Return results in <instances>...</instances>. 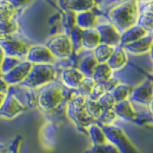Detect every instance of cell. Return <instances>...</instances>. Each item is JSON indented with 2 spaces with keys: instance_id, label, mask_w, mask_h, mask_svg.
I'll return each instance as SVG.
<instances>
[{
  "instance_id": "cell-1",
  "label": "cell",
  "mask_w": 153,
  "mask_h": 153,
  "mask_svg": "<svg viewBox=\"0 0 153 153\" xmlns=\"http://www.w3.org/2000/svg\"><path fill=\"white\" fill-rule=\"evenodd\" d=\"M71 90L65 88L60 81H53L43 87L37 89L36 95V102L38 107L45 112H53L60 105L68 100L71 95L67 92ZM72 94V93H71Z\"/></svg>"
},
{
  "instance_id": "cell-2",
  "label": "cell",
  "mask_w": 153,
  "mask_h": 153,
  "mask_svg": "<svg viewBox=\"0 0 153 153\" xmlns=\"http://www.w3.org/2000/svg\"><path fill=\"white\" fill-rule=\"evenodd\" d=\"M87 98L82 97L73 91L66 102V115L71 123L80 132L86 134V130L94 123H97L87 111Z\"/></svg>"
},
{
  "instance_id": "cell-3",
  "label": "cell",
  "mask_w": 153,
  "mask_h": 153,
  "mask_svg": "<svg viewBox=\"0 0 153 153\" xmlns=\"http://www.w3.org/2000/svg\"><path fill=\"white\" fill-rule=\"evenodd\" d=\"M57 71L55 65L33 64L32 70L23 82L18 85L24 88L37 90L56 80Z\"/></svg>"
},
{
  "instance_id": "cell-4",
  "label": "cell",
  "mask_w": 153,
  "mask_h": 153,
  "mask_svg": "<svg viewBox=\"0 0 153 153\" xmlns=\"http://www.w3.org/2000/svg\"><path fill=\"white\" fill-rule=\"evenodd\" d=\"M108 141L114 143L121 153H142L129 139L123 129L118 124L111 126H102Z\"/></svg>"
},
{
  "instance_id": "cell-5",
  "label": "cell",
  "mask_w": 153,
  "mask_h": 153,
  "mask_svg": "<svg viewBox=\"0 0 153 153\" xmlns=\"http://www.w3.org/2000/svg\"><path fill=\"white\" fill-rule=\"evenodd\" d=\"M46 46L49 48L57 60L69 59L74 53V46L71 36L66 33H60L51 38L46 43Z\"/></svg>"
},
{
  "instance_id": "cell-6",
  "label": "cell",
  "mask_w": 153,
  "mask_h": 153,
  "mask_svg": "<svg viewBox=\"0 0 153 153\" xmlns=\"http://www.w3.org/2000/svg\"><path fill=\"white\" fill-rule=\"evenodd\" d=\"M0 46L4 52L5 56H14L18 59H25L29 46L21 38L13 36H0Z\"/></svg>"
},
{
  "instance_id": "cell-7",
  "label": "cell",
  "mask_w": 153,
  "mask_h": 153,
  "mask_svg": "<svg viewBox=\"0 0 153 153\" xmlns=\"http://www.w3.org/2000/svg\"><path fill=\"white\" fill-rule=\"evenodd\" d=\"M113 110L121 121H126L137 126H145V116L137 112L135 104L130 100L117 102L114 105Z\"/></svg>"
},
{
  "instance_id": "cell-8",
  "label": "cell",
  "mask_w": 153,
  "mask_h": 153,
  "mask_svg": "<svg viewBox=\"0 0 153 153\" xmlns=\"http://www.w3.org/2000/svg\"><path fill=\"white\" fill-rule=\"evenodd\" d=\"M153 98V79L146 78L142 82L134 86L129 100L134 104L146 107Z\"/></svg>"
},
{
  "instance_id": "cell-9",
  "label": "cell",
  "mask_w": 153,
  "mask_h": 153,
  "mask_svg": "<svg viewBox=\"0 0 153 153\" xmlns=\"http://www.w3.org/2000/svg\"><path fill=\"white\" fill-rule=\"evenodd\" d=\"M25 59L32 64H50L55 65L57 59L52 54L50 49L45 45L30 46Z\"/></svg>"
},
{
  "instance_id": "cell-10",
  "label": "cell",
  "mask_w": 153,
  "mask_h": 153,
  "mask_svg": "<svg viewBox=\"0 0 153 153\" xmlns=\"http://www.w3.org/2000/svg\"><path fill=\"white\" fill-rule=\"evenodd\" d=\"M26 111V106L14 93H10L6 96L2 106L0 107V117L5 119H14Z\"/></svg>"
},
{
  "instance_id": "cell-11",
  "label": "cell",
  "mask_w": 153,
  "mask_h": 153,
  "mask_svg": "<svg viewBox=\"0 0 153 153\" xmlns=\"http://www.w3.org/2000/svg\"><path fill=\"white\" fill-rule=\"evenodd\" d=\"M33 64L26 59L22 60L16 68L11 72L3 75L4 79L10 84V86H18L26 79L29 73L32 70Z\"/></svg>"
},
{
  "instance_id": "cell-12",
  "label": "cell",
  "mask_w": 153,
  "mask_h": 153,
  "mask_svg": "<svg viewBox=\"0 0 153 153\" xmlns=\"http://www.w3.org/2000/svg\"><path fill=\"white\" fill-rule=\"evenodd\" d=\"M85 78L84 74L78 67H68L61 71L60 82L68 90L76 91Z\"/></svg>"
},
{
  "instance_id": "cell-13",
  "label": "cell",
  "mask_w": 153,
  "mask_h": 153,
  "mask_svg": "<svg viewBox=\"0 0 153 153\" xmlns=\"http://www.w3.org/2000/svg\"><path fill=\"white\" fill-rule=\"evenodd\" d=\"M128 56L127 52L124 50L123 47H116L113 52L111 57L109 59L107 64L111 67V69L114 72H119L123 70L126 65L127 64Z\"/></svg>"
},
{
  "instance_id": "cell-14",
  "label": "cell",
  "mask_w": 153,
  "mask_h": 153,
  "mask_svg": "<svg viewBox=\"0 0 153 153\" xmlns=\"http://www.w3.org/2000/svg\"><path fill=\"white\" fill-rule=\"evenodd\" d=\"M100 43L102 41H100V36L98 30H94V29L81 30V48L94 51Z\"/></svg>"
},
{
  "instance_id": "cell-15",
  "label": "cell",
  "mask_w": 153,
  "mask_h": 153,
  "mask_svg": "<svg viewBox=\"0 0 153 153\" xmlns=\"http://www.w3.org/2000/svg\"><path fill=\"white\" fill-rule=\"evenodd\" d=\"M114 73L115 72L107 63H99L91 78L97 84L105 85L114 76Z\"/></svg>"
},
{
  "instance_id": "cell-16",
  "label": "cell",
  "mask_w": 153,
  "mask_h": 153,
  "mask_svg": "<svg viewBox=\"0 0 153 153\" xmlns=\"http://www.w3.org/2000/svg\"><path fill=\"white\" fill-rule=\"evenodd\" d=\"M153 43V38L152 37H143L142 39L138 40L131 44H127L123 46L124 50L127 52V54H132V55H143L146 53L149 52L150 48Z\"/></svg>"
},
{
  "instance_id": "cell-17",
  "label": "cell",
  "mask_w": 153,
  "mask_h": 153,
  "mask_svg": "<svg viewBox=\"0 0 153 153\" xmlns=\"http://www.w3.org/2000/svg\"><path fill=\"white\" fill-rule=\"evenodd\" d=\"M86 134L90 138L92 145H102V143L109 142L102 126H100L98 123H94L89 126L87 130H86Z\"/></svg>"
},
{
  "instance_id": "cell-18",
  "label": "cell",
  "mask_w": 153,
  "mask_h": 153,
  "mask_svg": "<svg viewBox=\"0 0 153 153\" xmlns=\"http://www.w3.org/2000/svg\"><path fill=\"white\" fill-rule=\"evenodd\" d=\"M133 87L134 86L128 84V83H126V82H123L122 81L121 83H119L116 87L109 93H111V95L113 96V98L115 100V102L117 103L120 102H123V100H129L131 92L133 90Z\"/></svg>"
},
{
  "instance_id": "cell-19",
  "label": "cell",
  "mask_w": 153,
  "mask_h": 153,
  "mask_svg": "<svg viewBox=\"0 0 153 153\" xmlns=\"http://www.w3.org/2000/svg\"><path fill=\"white\" fill-rule=\"evenodd\" d=\"M115 48L116 47L100 43V44L93 51V55L99 63H107L109 59L111 57L113 54Z\"/></svg>"
},
{
  "instance_id": "cell-20",
  "label": "cell",
  "mask_w": 153,
  "mask_h": 153,
  "mask_svg": "<svg viewBox=\"0 0 153 153\" xmlns=\"http://www.w3.org/2000/svg\"><path fill=\"white\" fill-rule=\"evenodd\" d=\"M98 64H99V62L95 59L94 55H89V56H86L80 60L78 68L82 72L85 76L91 78L94 73L95 68L97 67Z\"/></svg>"
},
{
  "instance_id": "cell-21",
  "label": "cell",
  "mask_w": 153,
  "mask_h": 153,
  "mask_svg": "<svg viewBox=\"0 0 153 153\" xmlns=\"http://www.w3.org/2000/svg\"><path fill=\"white\" fill-rule=\"evenodd\" d=\"M17 13V9L9 0H0V21L13 19Z\"/></svg>"
},
{
  "instance_id": "cell-22",
  "label": "cell",
  "mask_w": 153,
  "mask_h": 153,
  "mask_svg": "<svg viewBox=\"0 0 153 153\" xmlns=\"http://www.w3.org/2000/svg\"><path fill=\"white\" fill-rule=\"evenodd\" d=\"M83 153H121L114 143L107 142L102 145H92Z\"/></svg>"
},
{
  "instance_id": "cell-23",
  "label": "cell",
  "mask_w": 153,
  "mask_h": 153,
  "mask_svg": "<svg viewBox=\"0 0 153 153\" xmlns=\"http://www.w3.org/2000/svg\"><path fill=\"white\" fill-rule=\"evenodd\" d=\"M95 85H96V82L94 81V79L92 78H87V76H86L75 92L76 94L82 96V97L88 99L93 92Z\"/></svg>"
},
{
  "instance_id": "cell-24",
  "label": "cell",
  "mask_w": 153,
  "mask_h": 153,
  "mask_svg": "<svg viewBox=\"0 0 153 153\" xmlns=\"http://www.w3.org/2000/svg\"><path fill=\"white\" fill-rule=\"evenodd\" d=\"M24 60L21 59H18V57H14V56H5L4 59L2 62V66H1V74L2 76L11 72L13 69H14L20 63V62Z\"/></svg>"
},
{
  "instance_id": "cell-25",
  "label": "cell",
  "mask_w": 153,
  "mask_h": 153,
  "mask_svg": "<svg viewBox=\"0 0 153 153\" xmlns=\"http://www.w3.org/2000/svg\"><path fill=\"white\" fill-rule=\"evenodd\" d=\"M18 29L17 23L11 19L7 21H0V36H13Z\"/></svg>"
},
{
  "instance_id": "cell-26",
  "label": "cell",
  "mask_w": 153,
  "mask_h": 153,
  "mask_svg": "<svg viewBox=\"0 0 153 153\" xmlns=\"http://www.w3.org/2000/svg\"><path fill=\"white\" fill-rule=\"evenodd\" d=\"M99 103L102 105V107L104 110H110V109H113L114 105L116 104V102L113 98V96L111 95V93L106 92L102 98H100L99 100Z\"/></svg>"
},
{
  "instance_id": "cell-27",
  "label": "cell",
  "mask_w": 153,
  "mask_h": 153,
  "mask_svg": "<svg viewBox=\"0 0 153 153\" xmlns=\"http://www.w3.org/2000/svg\"><path fill=\"white\" fill-rule=\"evenodd\" d=\"M105 93H106V90H105L104 85L97 84V83H96L93 92H92V94H91V96H90L88 99L91 100H95V102H98V100L100 98H102Z\"/></svg>"
},
{
  "instance_id": "cell-28",
  "label": "cell",
  "mask_w": 153,
  "mask_h": 153,
  "mask_svg": "<svg viewBox=\"0 0 153 153\" xmlns=\"http://www.w3.org/2000/svg\"><path fill=\"white\" fill-rule=\"evenodd\" d=\"M12 86H10V84L4 79L2 76H0V94L8 95L10 93Z\"/></svg>"
},
{
  "instance_id": "cell-29",
  "label": "cell",
  "mask_w": 153,
  "mask_h": 153,
  "mask_svg": "<svg viewBox=\"0 0 153 153\" xmlns=\"http://www.w3.org/2000/svg\"><path fill=\"white\" fill-rule=\"evenodd\" d=\"M21 137L18 136L16 137L13 143H11V148H12V152L13 153H21L20 151V146H21Z\"/></svg>"
},
{
  "instance_id": "cell-30",
  "label": "cell",
  "mask_w": 153,
  "mask_h": 153,
  "mask_svg": "<svg viewBox=\"0 0 153 153\" xmlns=\"http://www.w3.org/2000/svg\"><path fill=\"white\" fill-rule=\"evenodd\" d=\"M9 1L11 2L13 5V6L17 9V8L24 7L25 5H27L29 2H30L31 0H9Z\"/></svg>"
},
{
  "instance_id": "cell-31",
  "label": "cell",
  "mask_w": 153,
  "mask_h": 153,
  "mask_svg": "<svg viewBox=\"0 0 153 153\" xmlns=\"http://www.w3.org/2000/svg\"><path fill=\"white\" fill-rule=\"evenodd\" d=\"M146 109V116L149 118H153V98L151 99Z\"/></svg>"
},
{
  "instance_id": "cell-32",
  "label": "cell",
  "mask_w": 153,
  "mask_h": 153,
  "mask_svg": "<svg viewBox=\"0 0 153 153\" xmlns=\"http://www.w3.org/2000/svg\"><path fill=\"white\" fill-rule=\"evenodd\" d=\"M0 153H13L12 152L11 146H6L5 145H2V143H0Z\"/></svg>"
},
{
  "instance_id": "cell-33",
  "label": "cell",
  "mask_w": 153,
  "mask_h": 153,
  "mask_svg": "<svg viewBox=\"0 0 153 153\" xmlns=\"http://www.w3.org/2000/svg\"><path fill=\"white\" fill-rule=\"evenodd\" d=\"M143 116H145V126H153V118L147 117L146 115H143Z\"/></svg>"
},
{
  "instance_id": "cell-34",
  "label": "cell",
  "mask_w": 153,
  "mask_h": 153,
  "mask_svg": "<svg viewBox=\"0 0 153 153\" xmlns=\"http://www.w3.org/2000/svg\"><path fill=\"white\" fill-rule=\"evenodd\" d=\"M4 56H5V54H4L1 46H0V76H2V74H1V66H2V62H3V59H4Z\"/></svg>"
},
{
  "instance_id": "cell-35",
  "label": "cell",
  "mask_w": 153,
  "mask_h": 153,
  "mask_svg": "<svg viewBox=\"0 0 153 153\" xmlns=\"http://www.w3.org/2000/svg\"><path fill=\"white\" fill-rule=\"evenodd\" d=\"M6 96L7 95H4V94H0V107L2 106V104L4 102L5 99H6Z\"/></svg>"
},
{
  "instance_id": "cell-36",
  "label": "cell",
  "mask_w": 153,
  "mask_h": 153,
  "mask_svg": "<svg viewBox=\"0 0 153 153\" xmlns=\"http://www.w3.org/2000/svg\"><path fill=\"white\" fill-rule=\"evenodd\" d=\"M149 55H150V59L153 62V43H152V46H151L150 50H149Z\"/></svg>"
},
{
  "instance_id": "cell-37",
  "label": "cell",
  "mask_w": 153,
  "mask_h": 153,
  "mask_svg": "<svg viewBox=\"0 0 153 153\" xmlns=\"http://www.w3.org/2000/svg\"><path fill=\"white\" fill-rule=\"evenodd\" d=\"M151 76H153V72H152V74H151Z\"/></svg>"
}]
</instances>
